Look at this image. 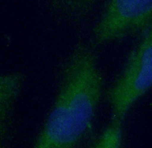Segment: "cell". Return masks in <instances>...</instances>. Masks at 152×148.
I'll list each match as a JSON object with an SVG mask.
<instances>
[{
  "instance_id": "6da1fadb",
  "label": "cell",
  "mask_w": 152,
  "mask_h": 148,
  "mask_svg": "<svg viewBox=\"0 0 152 148\" xmlns=\"http://www.w3.org/2000/svg\"><path fill=\"white\" fill-rule=\"evenodd\" d=\"M96 54L79 42L66 59L54 103L33 148H76L93 125L104 90Z\"/></svg>"
},
{
  "instance_id": "7a4b0ae2",
  "label": "cell",
  "mask_w": 152,
  "mask_h": 148,
  "mask_svg": "<svg viewBox=\"0 0 152 148\" xmlns=\"http://www.w3.org/2000/svg\"><path fill=\"white\" fill-rule=\"evenodd\" d=\"M152 85V30L141 36L115 83L106 92L111 119L124 121L132 106L149 91Z\"/></svg>"
},
{
  "instance_id": "3957f363",
  "label": "cell",
  "mask_w": 152,
  "mask_h": 148,
  "mask_svg": "<svg viewBox=\"0 0 152 148\" xmlns=\"http://www.w3.org/2000/svg\"><path fill=\"white\" fill-rule=\"evenodd\" d=\"M152 0H111L93 28L94 42L104 44L152 30Z\"/></svg>"
},
{
  "instance_id": "277c9868",
  "label": "cell",
  "mask_w": 152,
  "mask_h": 148,
  "mask_svg": "<svg viewBox=\"0 0 152 148\" xmlns=\"http://www.w3.org/2000/svg\"><path fill=\"white\" fill-rule=\"evenodd\" d=\"M25 82L20 72L0 75V148H7L14 106Z\"/></svg>"
},
{
  "instance_id": "5b68a950",
  "label": "cell",
  "mask_w": 152,
  "mask_h": 148,
  "mask_svg": "<svg viewBox=\"0 0 152 148\" xmlns=\"http://www.w3.org/2000/svg\"><path fill=\"white\" fill-rule=\"evenodd\" d=\"M122 144L123 122L111 119L108 125L89 148H122Z\"/></svg>"
}]
</instances>
